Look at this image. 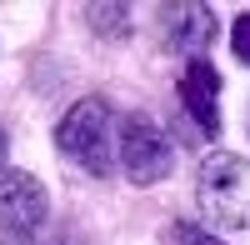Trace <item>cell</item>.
<instances>
[{
  "label": "cell",
  "instance_id": "obj_1",
  "mask_svg": "<svg viewBox=\"0 0 250 245\" xmlns=\"http://www.w3.org/2000/svg\"><path fill=\"white\" fill-rule=\"evenodd\" d=\"M55 145H60L65 160H75L80 170L105 180L115 170V110H110V100H100V95L75 100L70 115L60 120V130H55Z\"/></svg>",
  "mask_w": 250,
  "mask_h": 245
},
{
  "label": "cell",
  "instance_id": "obj_2",
  "mask_svg": "<svg viewBox=\"0 0 250 245\" xmlns=\"http://www.w3.org/2000/svg\"><path fill=\"white\" fill-rule=\"evenodd\" d=\"M195 200H200V210H205V220H210V225L245 230V225H250V160L235 155V150L205 155Z\"/></svg>",
  "mask_w": 250,
  "mask_h": 245
},
{
  "label": "cell",
  "instance_id": "obj_3",
  "mask_svg": "<svg viewBox=\"0 0 250 245\" xmlns=\"http://www.w3.org/2000/svg\"><path fill=\"white\" fill-rule=\"evenodd\" d=\"M115 150H120V165H125V175H130L135 185H155V180H165L170 165H175L170 140H165V130L150 115H125L120 135H115Z\"/></svg>",
  "mask_w": 250,
  "mask_h": 245
},
{
  "label": "cell",
  "instance_id": "obj_4",
  "mask_svg": "<svg viewBox=\"0 0 250 245\" xmlns=\"http://www.w3.org/2000/svg\"><path fill=\"white\" fill-rule=\"evenodd\" d=\"M50 195L30 170H5L0 175V230H10V240L45 230Z\"/></svg>",
  "mask_w": 250,
  "mask_h": 245
},
{
  "label": "cell",
  "instance_id": "obj_5",
  "mask_svg": "<svg viewBox=\"0 0 250 245\" xmlns=\"http://www.w3.org/2000/svg\"><path fill=\"white\" fill-rule=\"evenodd\" d=\"M180 105L200 125V135H220V70L210 60H190L180 75Z\"/></svg>",
  "mask_w": 250,
  "mask_h": 245
},
{
  "label": "cell",
  "instance_id": "obj_6",
  "mask_svg": "<svg viewBox=\"0 0 250 245\" xmlns=\"http://www.w3.org/2000/svg\"><path fill=\"white\" fill-rule=\"evenodd\" d=\"M165 40H170V50L205 60V50L215 40V10L210 5H170L165 10Z\"/></svg>",
  "mask_w": 250,
  "mask_h": 245
},
{
  "label": "cell",
  "instance_id": "obj_7",
  "mask_svg": "<svg viewBox=\"0 0 250 245\" xmlns=\"http://www.w3.org/2000/svg\"><path fill=\"white\" fill-rule=\"evenodd\" d=\"M90 25L100 35H130V5H90Z\"/></svg>",
  "mask_w": 250,
  "mask_h": 245
},
{
  "label": "cell",
  "instance_id": "obj_8",
  "mask_svg": "<svg viewBox=\"0 0 250 245\" xmlns=\"http://www.w3.org/2000/svg\"><path fill=\"white\" fill-rule=\"evenodd\" d=\"M230 50H235L240 65H250V10L235 20V30H230Z\"/></svg>",
  "mask_w": 250,
  "mask_h": 245
},
{
  "label": "cell",
  "instance_id": "obj_9",
  "mask_svg": "<svg viewBox=\"0 0 250 245\" xmlns=\"http://www.w3.org/2000/svg\"><path fill=\"white\" fill-rule=\"evenodd\" d=\"M170 240H175V245H225V240H215L210 230H200V225H175Z\"/></svg>",
  "mask_w": 250,
  "mask_h": 245
},
{
  "label": "cell",
  "instance_id": "obj_10",
  "mask_svg": "<svg viewBox=\"0 0 250 245\" xmlns=\"http://www.w3.org/2000/svg\"><path fill=\"white\" fill-rule=\"evenodd\" d=\"M5 245H70V240L50 235V230H35V235H20V240H5Z\"/></svg>",
  "mask_w": 250,
  "mask_h": 245
},
{
  "label": "cell",
  "instance_id": "obj_11",
  "mask_svg": "<svg viewBox=\"0 0 250 245\" xmlns=\"http://www.w3.org/2000/svg\"><path fill=\"white\" fill-rule=\"evenodd\" d=\"M5 155H10V135H5V125H0V175H5Z\"/></svg>",
  "mask_w": 250,
  "mask_h": 245
}]
</instances>
